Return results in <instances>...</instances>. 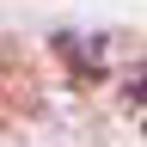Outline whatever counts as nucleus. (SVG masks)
Returning a JSON list of instances; mask_svg holds the SVG:
<instances>
[{
	"label": "nucleus",
	"mask_w": 147,
	"mask_h": 147,
	"mask_svg": "<svg viewBox=\"0 0 147 147\" xmlns=\"http://www.w3.org/2000/svg\"><path fill=\"white\" fill-rule=\"evenodd\" d=\"M129 98H135V104H147V74H141L135 86H129Z\"/></svg>",
	"instance_id": "nucleus-1"
}]
</instances>
